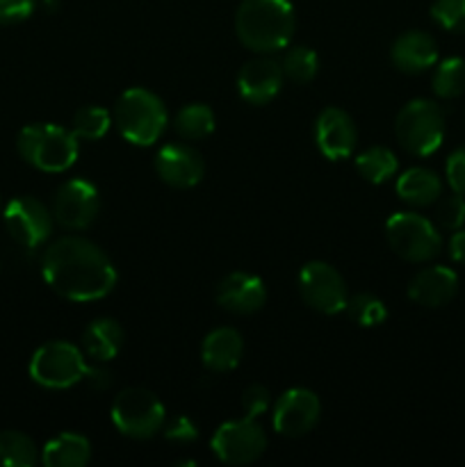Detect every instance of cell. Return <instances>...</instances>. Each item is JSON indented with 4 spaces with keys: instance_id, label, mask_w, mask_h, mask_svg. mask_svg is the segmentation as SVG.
<instances>
[{
    "instance_id": "obj_16",
    "label": "cell",
    "mask_w": 465,
    "mask_h": 467,
    "mask_svg": "<svg viewBox=\"0 0 465 467\" xmlns=\"http://www.w3.org/2000/svg\"><path fill=\"white\" fill-rule=\"evenodd\" d=\"M283 80H285V73H283L281 62L269 55H260V57L242 64L240 73H237V91H240L242 100L260 108V105L272 103L281 94Z\"/></svg>"
},
{
    "instance_id": "obj_22",
    "label": "cell",
    "mask_w": 465,
    "mask_h": 467,
    "mask_svg": "<svg viewBox=\"0 0 465 467\" xmlns=\"http://www.w3.org/2000/svg\"><path fill=\"white\" fill-rule=\"evenodd\" d=\"M397 196L413 208H429L442 196V181L427 167H410L397 178Z\"/></svg>"
},
{
    "instance_id": "obj_25",
    "label": "cell",
    "mask_w": 465,
    "mask_h": 467,
    "mask_svg": "<svg viewBox=\"0 0 465 467\" xmlns=\"http://www.w3.org/2000/svg\"><path fill=\"white\" fill-rule=\"evenodd\" d=\"M356 169L367 182L383 185V182L395 176L399 162H397V155L388 146H369L363 153L356 155Z\"/></svg>"
},
{
    "instance_id": "obj_9",
    "label": "cell",
    "mask_w": 465,
    "mask_h": 467,
    "mask_svg": "<svg viewBox=\"0 0 465 467\" xmlns=\"http://www.w3.org/2000/svg\"><path fill=\"white\" fill-rule=\"evenodd\" d=\"M299 295L308 308L317 310L322 315H340L346 310L349 292L342 274L333 265L324 260H310L301 267L299 278Z\"/></svg>"
},
{
    "instance_id": "obj_24",
    "label": "cell",
    "mask_w": 465,
    "mask_h": 467,
    "mask_svg": "<svg viewBox=\"0 0 465 467\" xmlns=\"http://www.w3.org/2000/svg\"><path fill=\"white\" fill-rule=\"evenodd\" d=\"M214 126H217L214 109L205 103H187L173 117V130L187 141L205 140V137L212 135Z\"/></svg>"
},
{
    "instance_id": "obj_36",
    "label": "cell",
    "mask_w": 465,
    "mask_h": 467,
    "mask_svg": "<svg viewBox=\"0 0 465 467\" xmlns=\"http://www.w3.org/2000/svg\"><path fill=\"white\" fill-rule=\"evenodd\" d=\"M445 176H447V182H450L451 192L465 194V144L459 146V149L447 158Z\"/></svg>"
},
{
    "instance_id": "obj_29",
    "label": "cell",
    "mask_w": 465,
    "mask_h": 467,
    "mask_svg": "<svg viewBox=\"0 0 465 467\" xmlns=\"http://www.w3.org/2000/svg\"><path fill=\"white\" fill-rule=\"evenodd\" d=\"M281 67L287 80H292L294 85H308V82H313L317 78L319 57L308 46H292L283 55Z\"/></svg>"
},
{
    "instance_id": "obj_1",
    "label": "cell",
    "mask_w": 465,
    "mask_h": 467,
    "mask_svg": "<svg viewBox=\"0 0 465 467\" xmlns=\"http://www.w3.org/2000/svg\"><path fill=\"white\" fill-rule=\"evenodd\" d=\"M44 281L62 299L87 304L108 296L117 285V269L109 255L87 237L55 240L41 258Z\"/></svg>"
},
{
    "instance_id": "obj_28",
    "label": "cell",
    "mask_w": 465,
    "mask_h": 467,
    "mask_svg": "<svg viewBox=\"0 0 465 467\" xmlns=\"http://www.w3.org/2000/svg\"><path fill=\"white\" fill-rule=\"evenodd\" d=\"M433 94L440 100H454L465 94V59L447 57L436 67L431 78Z\"/></svg>"
},
{
    "instance_id": "obj_27",
    "label": "cell",
    "mask_w": 465,
    "mask_h": 467,
    "mask_svg": "<svg viewBox=\"0 0 465 467\" xmlns=\"http://www.w3.org/2000/svg\"><path fill=\"white\" fill-rule=\"evenodd\" d=\"M41 461L35 441L21 431H0V467H32Z\"/></svg>"
},
{
    "instance_id": "obj_8",
    "label": "cell",
    "mask_w": 465,
    "mask_h": 467,
    "mask_svg": "<svg viewBox=\"0 0 465 467\" xmlns=\"http://www.w3.org/2000/svg\"><path fill=\"white\" fill-rule=\"evenodd\" d=\"M386 240L399 258L408 263H429L442 249L436 223L419 213H395L386 222Z\"/></svg>"
},
{
    "instance_id": "obj_21",
    "label": "cell",
    "mask_w": 465,
    "mask_h": 467,
    "mask_svg": "<svg viewBox=\"0 0 465 467\" xmlns=\"http://www.w3.org/2000/svg\"><path fill=\"white\" fill-rule=\"evenodd\" d=\"M126 342V331L112 317H98L82 331V349L96 363H109L119 356Z\"/></svg>"
},
{
    "instance_id": "obj_3",
    "label": "cell",
    "mask_w": 465,
    "mask_h": 467,
    "mask_svg": "<svg viewBox=\"0 0 465 467\" xmlns=\"http://www.w3.org/2000/svg\"><path fill=\"white\" fill-rule=\"evenodd\" d=\"M112 119L119 135L135 146H153L169 126L167 105L144 87L123 91L114 103Z\"/></svg>"
},
{
    "instance_id": "obj_18",
    "label": "cell",
    "mask_w": 465,
    "mask_h": 467,
    "mask_svg": "<svg viewBox=\"0 0 465 467\" xmlns=\"http://www.w3.org/2000/svg\"><path fill=\"white\" fill-rule=\"evenodd\" d=\"M459 292V274L445 265L424 267L410 278L408 299L424 308H442Z\"/></svg>"
},
{
    "instance_id": "obj_17",
    "label": "cell",
    "mask_w": 465,
    "mask_h": 467,
    "mask_svg": "<svg viewBox=\"0 0 465 467\" xmlns=\"http://www.w3.org/2000/svg\"><path fill=\"white\" fill-rule=\"evenodd\" d=\"M214 299L226 313L253 315L267 301V287L249 272H231L217 283Z\"/></svg>"
},
{
    "instance_id": "obj_2",
    "label": "cell",
    "mask_w": 465,
    "mask_h": 467,
    "mask_svg": "<svg viewBox=\"0 0 465 467\" xmlns=\"http://www.w3.org/2000/svg\"><path fill=\"white\" fill-rule=\"evenodd\" d=\"M296 30L290 0H242L235 12V35L242 46L258 55L287 48Z\"/></svg>"
},
{
    "instance_id": "obj_35",
    "label": "cell",
    "mask_w": 465,
    "mask_h": 467,
    "mask_svg": "<svg viewBox=\"0 0 465 467\" xmlns=\"http://www.w3.org/2000/svg\"><path fill=\"white\" fill-rule=\"evenodd\" d=\"M39 0H0V26L23 23L35 14Z\"/></svg>"
},
{
    "instance_id": "obj_26",
    "label": "cell",
    "mask_w": 465,
    "mask_h": 467,
    "mask_svg": "<svg viewBox=\"0 0 465 467\" xmlns=\"http://www.w3.org/2000/svg\"><path fill=\"white\" fill-rule=\"evenodd\" d=\"M114 126L112 112L100 105H82L71 121V132L78 137V141H98L103 140Z\"/></svg>"
},
{
    "instance_id": "obj_15",
    "label": "cell",
    "mask_w": 465,
    "mask_h": 467,
    "mask_svg": "<svg viewBox=\"0 0 465 467\" xmlns=\"http://www.w3.org/2000/svg\"><path fill=\"white\" fill-rule=\"evenodd\" d=\"M315 144L326 160H346L354 155L358 144L356 123L345 109L326 108L315 119Z\"/></svg>"
},
{
    "instance_id": "obj_13",
    "label": "cell",
    "mask_w": 465,
    "mask_h": 467,
    "mask_svg": "<svg viewBox=\"0 0 465 467\" xmlns=\"http://www.w3.org/2000/svg\"><path fill=\"white\" fill-rule=\"evenodd\" d=\"M100 210L98 190L89 181L73 178L57 190L53 201V217L67 231H82L96 222Z\"/></svg>"
},
{
    "instance_id": "obj_11",
    "label": "cell",
    "mask_w": 465,
    "mask_h": 467,
    "mask_svg": "<svg viewBox=\"0 0 465 467\" xmlns=\"http://www.w3.org/2000/svg\"><path fill=\"white\" fill-rule=\"evenodd\" d=\"M3 217L12 240L23 249H36L53 233V214L35 196H18L9 201Z\"/></svg>"
},
{
    "instance_id": "obj_30",
    "label": "cell",
    "mask_w": 465,
    "mask_h": 467,
    "mask_svg": "<svg viewBox=\"0 0 465 467\" xmlns=\"http://www.w3.org/2000/svg\"><path fill=\"white\" fill-rule=\"evenodd\" d=\"M346 315L351 317V322L358 324L363 328H374L381 327L388 319V308L378 296L369 295V292H360V295L349 296L346 301Z\"/></svg>"
},
{
    "instance_id": "obj_32",
    "label": "cell",
    "mask_w": 465,
    "mask_h": 467,
    "mask_svg": "<svg viewBox=\"0 0 465 467\" xmlns=\"http://www.w3.org/2000/svg\"><path fill=\"white\" fill-rule=\"evenodd\" d=\"M431 18L442 30L465 35V0H433Z\"/></svg>"
},
{
    "instance_id": "obj_33",
    "label": "cell",
    "mask_w": 465,
    "mask_h": 467,
    "mask_svg": "<svg viewBox=\"0 0 465 467\" xmlns=\"http://www.w3.org/2000/svg\"><path fill=\"white\" fill-rule=\"evenodd\" d=\"M269 406H272V395L260 383H253V386H249L242 392V410H244L246 418L258 420L260 415L267 413Z\"/></svg>"
},
{
    "instance_id": "obj_4",
    "label": "cell",
    "mask_w": 465,
    "mask_h": 467,
    "mask_svg": "<svg viewBox=\"0 0 465 467\" xmlns=\"http://www.w3.org/2000/svg\"><path fill=\"white\" fill-rule=\"evenodd\" d=\"M16 150L30 167L46 173H62L76 164L80 144L67 128L55 123H32L18 132Z\"/></svg>"
},
{
    "instance_id": "obj_6",
    "label": "cell",
    "mask_w": 465,
    "mask_h": 467,
    "mask_svg": "<svg viewBox=\"0 0 465 467\" xmlns=\"http://www.w3.org/2000/svg\"><path fill=\"white\" fill-rule=\"evenodd\" d=\"M109 418L121 436L132 441H149L162 431L167 410L162 401L146 388H126L114 397Z\"/></svg>"
},
{
    "instance_id": "obj_10",
    "label": "cell",
    "mask_w": 465,
    "mask_h": 467,
    "mask_svg": "<svg viewBox=\"0 0 465 467\" xmlns=\"http://www.w3.org/2000/svg\"><path fill=\"white\" fill-rule=\"evenodd\" d=\"M267 450V433L255 418L228 420L214 431L212 451L226 465L255 463Z\"/></svg>"
},
{
    "instance_id": "obj_7",
    "label": "cell",
    "mask_w": 465,
    "mask_h": 467,
    "mask_svg": "<svg viewBox=\"0 0 465 467\" xmlns=\"http://www.w3.org/2000/svg\"><path fill=\"white\" fill-rule=\"evenodd\" d=\"M87 365L85 351L64 340H53L41 345L30 358V379L48 390H67L85 379Z\"/></svg>"
},
{
    "instance_id": "obj_20",
    "label": "cell",
    "mask_w": 465,
    "mask_h": 467,
    "mask_svg": "<svg viewBox=\"0 0 465 467\" xmlns=\"http://www.w3.org/2000/svg\"><path fill=\"white\" fill-rule=\"evenodd\" d=\"M244 356V340L232 327H219L201 342V363L208 372L226 374L240 365Z\"/></svg>"
},
{
    "instance_id": "obj_38",
    "label": "cell",
    "mask_w": 465,
    "mask_h": 467,
    "mask_svg": "<svg viewBox=\"0 0 465 467\" xmlns=\"http://www.w3.org/2000/svg\"><path fill=\"white\" fill-rule=\"evenodd\" d=\"M450 255L454 263L465 265V228H459V231H454V235H451Z\"/></svg>"
},
{
    "instance_id": "obj_31",
    "label": "cell",
    "mask_w": 465,
    "mask_h": 467,
    "mask_svg": "<svg viewBox=\"0 0 465 467\" xmlns=\"http://www.w3.org/2000/svg\"><path fill=\"white\" fill-rule=\"evenodd\" d=\"M436 226L442 231H459L465 226V194L451 192L436 201Z\"/></svg>"
},
{
    "instance_id": "obj_12",
    "label": "cell",
    "mask_w": 465,
    "mask_h": 467,
    "mask_svg": "<svg viewBox=\"0 0 465 467\" xmlns=\"http://www.w3.org/2000/svg\"><path fill=\"white\" fill-rule=\"evenodd\" d=\"M322 418V401L308 388H290L274 404L272 422L276 433L287 438H304L317 427Z\"/></svg>"
},
{
    "instance_id": "obj_5",
    "label": "cell",
    "mask_w": 465,
    "mask_h": 467,
    "mask_svg": "<svg viewBox=\"0 0 465 467\" xmlns=\"http://www.w3.org/2000/svg\"><path fill=\"white\" fill-rule=\"evenodd\" d=\"M395 135L406 153L415 158L433 155L445 140V112L429 99L408 100L397 112Z\"/></svg>"
},
{
    "instance_id": "obj_37",
    "label": "cell",
    "mask_w": 465,
    "mask_h": 467,
    "mask_svg": "<svg viewBox=\"0 0 465 467\" xmlns=\"http://www.w3.org/2000/svg\"><path fill=\"white\" fill-rule=\"evenodd\" d=\"M82 381H87L91 388H96V390H105V388H109V383H112V374L103 368H91L89 365V369H87Z\"/></svg>"
},
{
    "instance_id": "obj_14",
    "label": "cell",
    "mask_w": 465,
    "mask_h": 467,
    "mask_svg": "<svg viewBox=\"0 0 465 467\" xmlns=\"http://www.w3.org/2000/svg\"><path fill=\"white\" fill-rule=\"evenodd\" d=\"M155 173L160 181L176 190H190L196 187L205 176V162L199 150L182 141L164 144L155 153Z\"/></svg>"
},
{
    "instance_id": "obj_23",
    "label": "cell",
    "mask_w": 465,
    "mask_h": 467,
    "mask_svg": "<svg viewBox=\"0 0 465 467\" xmlns=\"http://www.w3.org/2000/svg\"><path fill=\"white\" fill-rule=\"evenodd\" d=\"M89 461L91 442L76 431L59 433L41 450V463L46 467H85Z\"/></svg>"
},
{
    "instance_id": "obj_34",
    "label": "cell",
    "mask_w": 465,
    "mask_h": 467,
    "mask_svg": "<svg viewBox=\"0 0 465 467\" xmlns=\"http://www.w3.org/2000/svg\"><path fill=\"white\" fill-rule=\"evenodd\" d=\"M162 433L173 445H190V442H194L199 438V427L187 415H178L171 422L164 424Z\"/></svg>"
},
{
    "instance_id": "obj_19",
    "label": "cell",
    "mask_w": 465,
    "mask_h": 467,
    "mask_svg": "<svg viewBox=\"0 0 465 467\" xmlns=\"http://www.w3.org/2000/svg\"><path fill=\"white\" fill-rule=\"evenodd\" d=\"M390 62L397 71L424 73L438 64V44L429 32L424 30H406L392 41Z\"/></svg>"
}]
</instances>
